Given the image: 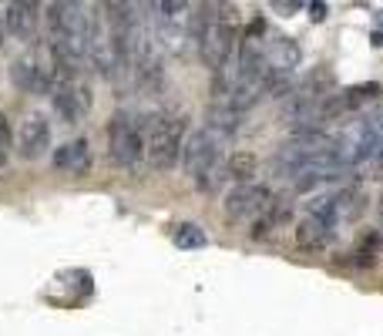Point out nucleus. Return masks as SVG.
Listing matches in <instances>:
<instances>
[{
  "instance_id": "obj_1",
  "label": "nucleus",
  "mask_w": 383,
  "mask_h": 336,
  "mask_svg": "<svg viewBox=\"0 0 383 336\" xmlns=\"http://www.w3.org/2000/svg\"><path fill=\"white\" fill-rule=\"evenodd\" d=\"M235 24H239V10L232 0H215L212 3V17L205 21L202 37H199V54H202L205 68L219 71L235 51Z\"/></svg>"
},
{
  "instance_id": "obj_2",
  "label": "nucleus",
  "mask_w": 383,
  "mask_h": 336,
  "mask_svg": "<svg viewBox=\"0 0 383 336\" xmlns=\"http://www.w3.org/2000/svg\"><path fill=\"white\" fill-rule=\"evenodd\" d=\"M181 145H185V115L161 111L148 121L145 158L155 172H172L181 161Z\"/></svg>"
},
{
  "instance_id": "obj_3",
  "label": "nucleus",
  "mask_w": 383,
  "mask_h": 336,
  "mask_svg": "<svg viewBox=\"0 0 383 336\" xmlns=\"http://www.w3.org/2000/svg\"><path fill=\"white\" fill-rule=\"evenodd\" d=\"M222 145H226V138L215 135L212 128L192 131L185 138V145H181V165H185V172L199 181L202 188L215 185L212 175H215V165H219V155H222Z\"/></svg>"
},
{
  "instance_id": "obj_4",
  "label": "nucleus",
  "mask_w": 383,
  "mask_h": 336,
  "mask_svg": "<svg viewBox=\"0 0 383 336\" xmlns=\"http://www.w3.org/2000/svg\"><path fill=\"white\" fill-rule=\"evenodd\" d=\"M108 155L118 168H135L145 155V135L131 115H115L108 128Z\"/></svg>"
},
{
  "instance_id": "obj_5",
  "label": "nucleus",
  "mask_w": 383,
  "mask_h": 336,
  "mask_svg": "<svg viewBox=\"0 0 383 336\" xmlns=\"http://www.w3.org/2000/svg\"><path fill=\"white\" fill-rule=\"evenodd\" d=\"M51 101H54V111H57V118H64V125H81V118L91 111V91H88V84H81V81H54L51 88Z\"/></svg>"
},
{
  "instance_id": "obj_6",
  "label": "nucleus",
  "mask_w": 383,
  "mask_h": 336,
  "mask_svg": "<svg viewBox=\"0 0 383 336\" xmlns=\"http://www.w3.org/2000/svg\"><path fill=\"white\" fill-rule=\"evenodd\" d=\"M273 202V192L266 185H255V181H239L226 195V219L229 222H242V219H255L262 215L266 206Z\"/></svg>"
},
{
  "instance_id": "obj_7",
  "label": "nucleus",
  "mask_w": 383,
  "mask_h": 336,
  "mask_svg": "<svg viewBox=\"0 0 383 336\" xmlns=\"http://www.w3.org/2000/svg\"><path fill=\"white\" fill-rule=\"evenodd\" d=\"M10 78H14V84H17L24 95H51L54 68H44V64L37 61V54L27 51L24 57H17V61L10 64Z\"/></svg>"
},
{
  "instance_id": "obj_8",
  "label": "nucleus",
  "mask_w": 383,
  "mask_h": 336,
  "mask_svg": "<svg viewBox=\"0 0 383 336\" xmlns=\"http://www.w3.org/2000/svg\"><path fill=\"white\" fill-rule=\"evenodd\" d=\"M51 148V121L44 115H27L17 131V155L34 161V158L48 155Z\"/></svg>"
},
{
  "instance_id": "obj_9",
  "label": "nucleus",
  "mask_w": 383,
  "mask_h": 336,
  "mask_svg": "<svg viewBox=\"0 0 383 336\" xmlns=\"http://www.w3.org/2000/svg\"><path fill=\"white\" fill-rule=\"evenodd\" d=\"M91 165H95V155H91V145L84 138H75V141H68L54 152V168L64 172V175L81 179V175L91 172Z\"/></svg>"
},
{
  "instance_id": "obj_10",
  "label": "nucleus",
  "mask_w": 383,
  "mask_h": 336,
  "mask_svg": "<svg viewBox=\"0 0 383 336\" xmlns=\"http://www.w3.org/2000/svg\"><path fill=\"white\" fill-rule=\"evenodd\" d=\"M3 27H7V34H14L17 41H30V37H34V30H37V14H34V10H27L21 0H7Z\"/></svg>"
},
{
  "instance_id": "obj_11",
  "label": "nucleus",
  "mask_w": 383,
  "mask_h": 336,
  "mask_svg": "<svg viewBox=\"0 0 383 336\" xmlns=\"http://www.w3.org/2000/svg\"><path fill=\"white\" fill-rule=\"evenodd\" d=\"M330 235H333V229L326 222H320L316 215H309V219H303V222L296 226V246H299L303 253H320V249H326Z\"/></svg>"
},
{
  "instance_id": "obj_12",
  "label": "nucleus",
  "mask_w": 383,
  "mask_h": 336,
  "mask_svg": "<svg viewBox=\"0 0 383 336\" xmlns=\"http://www.w3.org/2000/svg\"><path fill=\"white\" fill-rule=\"evenodd\" d=\"M239 118H242V111H235L232 104L219 101L205 111V128H212L215 135H222V138H232V135L239 131Z\"/></svg>"
},
{
  "instance_id": "obj_13",
  "label": "nucleus",
  "mask_w": 383,
  "mask_h": 336,
  "mask_svg": "<svg viewBox=\"0 0 383 336\" xmlns=\"http://www.w3.org/2000/svg\"><path fill=\"white\" fill-rule=\"evenodd\" d=\"M226 172H229V179L239 185V181H253L255 172H259V158L253 152H232L229 161H226Z\"/></svg>"
},
{
  "instance_id": "obj_14",
  "label": "nucleus",
  "mask_w": 383,
  "mask_h": 336,
  "mask_svg": "<svg viewBox=\"0 0 383 336\" xmlns=\"http://www.w3.org/2000/svg\"><path fill=\"white\" fill-rule=\"evenodd\" d=\"M205 242H208V239H205V233L195 222H185V226L175 229V246H179V249H202Z\"/></svg>"
},
{
  "instance_id": "obj_15",
  "label": "nucleus",
  "mask_w": 383,
  "mask_h": 336,
  "mask_svg": "<svg viewBox=\"0 0 383 336\" xmlns=\"http://www.w3.org/2000/svg\"><path fill=\"white\" fill-rule=\"evenodd\" d=\"M377 249H380V235H363L357 246V262L360 266H373L377 262Z\"/></svg>"
},
{
  "instance_id": "obj_16",
  "label": "nucleus",
  "mask_w": 383,
  "mask_h": 336,
  "mask_svg": "<svg viewBox=\"0 0 383 336\" xmlns=\"http://www.w3.org/2000/svg\"><path fill=\"white\" fill-rule=\"evenodd\" d=\"M309 21H316V24L326 21V3H323V0H313V3H309Z\"/></svg>"
},
{
  "instance_id": "obj_17",
  "label": "nucleus",
  "mask_w": 383,
  "mask_h": 336,
  "mask_svg": "<svg viewBox=\"0 0 383 336\" xmlns=\"http://www.w3.org/2000/svg\"><path fill=\"white\" fill-rule=\"evenodd\" d=\"M299 3H303V0H273V7H276L279 14H286V17H289L293 10H299Z\"/></svg>"
},
{
  "instance_id": "obj_18",
  "label": "nucleus",
  "mask_w": 383,
  "mask_h": 336,
  "mask_svg": "<svg viewBox=\"0 0 383 336\" xmlns=\"http://www.w3.org/2000/svg\"><path fill=\"white\" fill-rule=\"evenodd\" d=\"M0 145L3 148H10V121H7V115L0 111Z\"/></svg>"
},
{
  "instance_id": "obj_19",
  "label": "nucleus",
  "mask_w": 383,
  "mask_h": 336,
  "mask_svg": "<svg viewBox=\"0 0 383 336\" xmlns=\"http://www.w3.org/2000/svg\"><path fill=\"white\" fill-rule=\"evenodd\" d=\"M3 158H7V155H3V145H0V168H3Z\"/></svg>"
},
{
  "instance_id": "obj_20",
  "label": "nucleus",
  "mask_w": 383,
  "mask_h": 336,
  "mask_svg": "<svg viewBox=\"0 0 383 336\" xmlns=\"http://www.w3.org/2000/svg\"><path fill=\"white\" fill-rule=\"evenodd\" d=\"M377 121H380V131H383V115H380V118H377Z\"/></svg>"
},
{
  "instance_id": "obj_21",
  "label": "nucleus",
  "mask_w": 383,
  "mask_h": 336,
  "mask_svg": "<svg viewBox=\"0 0 383 336\" xmlns=\"http://www.w3.org/2000/svg\"><path fill=\"white\" fill-rule=\"evenodd\" d=\"M380 215H383V199H380Z\"/></svg>"
},
{
  "instance_id": "obj_22",
  "label": "nucleus",
  "mask_w": 383,
  "mask_h": 336,
  "mask_svg": "<svg viewBox=\"0 0 383 336\" xmlns=\"http://www.w3.org/2000/svg\"><path fill=\"white\" fill-rule=\"evenodd\" d=\"M118 3H125V0H118Z\"/></svg>"
}]
</instances>
